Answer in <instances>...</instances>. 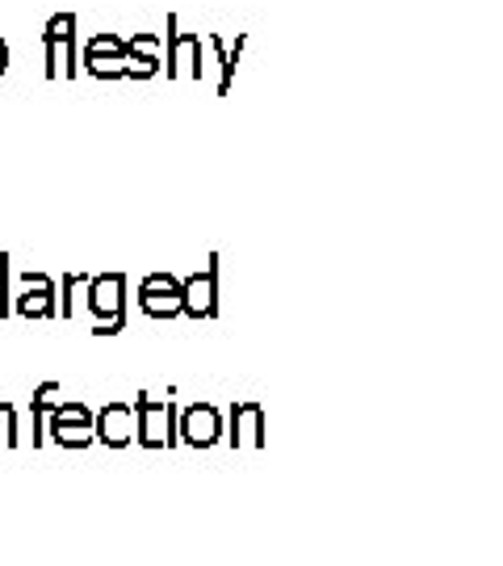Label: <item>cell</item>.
<instances>
[{
	"mask_svg": "<svg viewBox=\"0 0 503 566\" xmlns=\"http://www.w3.org/2000/svg\"><path fill=\"white\" fill-rule=\"evenodd\" d=\"M139 311L156 324H172L181 320V277L172 273H147L139 281Z\"/></svg>",
	"mask_w": 503,
	"mask_h": 566,
	"instance_id": "5b68a950",
	"label": "cell"
},
{
	"mask_svg": "<svg viewBox=\"0 0 503 566\" xmlns=\"http://www.w3.org/2000/svg\"><path fill=\"white\" fill-rule=\"evenodd\" d=\"M4 72H9V43L0 38V76H4Z\"/></svg>",
	"mask_w": 503,
	"mask_h": 566,
	"instance_id": "7402d4cb",
	"label": "cell"
},
{
	"mask_svg": "<svg viewBox=\"0 0 503 566\" xmlns=\"http://www.w3.org/2000/svg\"><path fill=\"white\" fill-rule=\"evenodd\" d=\"M80 26L76 13H55V17H47V26H43V38H72Z\"/></svg>",
	"mask_w": 503,
	"mask_h": 566,
	"instance_id": "ffe728a7",
	"label": "cell"
},
{
	"mask_svg": "<svg viewBox=\"0 0 503 566\" xmlns=\"http://www.w3.org/2000/svg\"><path fill=\"white\" fill-rule=\"evenodd\" d=\"M177 436L189 449H214L223 441V411L214 404H189L177 411Z\"/></svg>",
	"mask_w": 503,
	"mask_h": 566,
	"instance_id": "8992f818",
	"label": "cell"
},
{
	"mask_svg": "<svg viewBox=\"0 0 503 566\" xmlns=\"http://www.w3.org/2000/svg\"><path fill=\"white\" fill-rule=\"evenodd\" d=\"M59 404H63V386H59V382H43V386L34 390V399H29V420H34V449L43 445V420H47V416H51Z\"/></svg>",
	"mask_w": 503,
	"mask_h": 566,
	"instance_id": "8fae6325",
	"label": "cell"
},
{
	"mask_svg": "<svg viewBox=\"0 0 503 566\" xmlns=\"http://www.w3.org/2000/svg\"><path fill=\"white\" fill-rule=\"evenodd\" d=\"M202 47L214 55V68H218V84H214V88H218V97H227L231 84H236V68H239V59H243V47H248V29L236 34V47H227L218 34H206Z\"/></svg>",
	"mask_w": 503,
	"mask_h": 566,
	"instance_id": "30bf717a",
	"label": "cell"
},
{
	"mask_svg": "<svg viewBox=\"0 0 503 566\" xmlns=\"http://www.w3.org/2000/svg\"><path fill=\"white\" fill-rule=\"evenodd\" d=\"M218 256L206 261V269L189 273L181 281V315L202 324V320H218Z\"/></svg>",
	"mask_w": 503,
	"mask_h": 566,
	"instance_id": "277c9868",
	"label": "cell"
},
{
	"mask_svg": "<svg viewBox=\"0 0 503 566\" xmlns=\"http://www.w3.org/2000/svg\"><path fill=\"white\" fill-rule=\"evenodd\" d=\"M13 311H17L22 320H34V324L59 320L51 277H47V273H22V294L13 298Z\"/></svg>",
	"mask_w": 503,
	"mask_h": 566,
	"instance_id": "ba28073f",
	"label": "cell"
},
{
	"mask_svg": "<svg viewBox=\"0 0 503 566\" xmlns=\"http://www.w3.org/2000/svg\"><path fill=\"white\" fill-rule=\"evenodd\" d=\"M93 407L80 404V399H63V404L55 407L51 416H47V424H80V429H93Z\"/></svg>",
	"mask_w": 503,
	"mask_h": 566,
	"instance_id": "5bb4252c",
	"label": "cell"
},
{
	"mask_svg": "<svg viewBox=\"0 0 503 566\" xmlns=\"http://www.w3.org/2000/svg\"><path fill=\"white\" fill-rule=\"evenodd\" d=\"M84 306L93 315V336L127 332V273H93L84 281Z\"/></svg>",
	"mask_w": 503,
	"mask_h": 566,
	"instance_id": "6da1fadb",
	"label": "cell"
},
{
	"mask_svg": "<svg viewBox=\"0 0 503 566\" xmlns=\"http://www.w3.org/2000/svg\"><path fill=\"white\" fill-rule=\"evenodd\" d=\"M265 407L256 399H243V404H231V416L223 424V441L231 449H265Z\"/></svg>",
	"mask_w": 503,
	"mask_h": 566,
	"instance_id": "52a82bcc",
	"label": "cell"
},
{
	"mask_svg": "<svg viewBox=\"0 0 503 566\" xmlns=\"http://www.w3.org/2000/svg\"><path fill=\"white\" fill-rule=\"evenodd\" d=\"M0 445H4V449H17V445H22V436H17V407L4 404V399H0Z\"/></svg>",
	"mask_w": 503,
	"mask_h": 566,
	"instance_id": "ac0fdd59",
	"label": "cell"
},
{
	"mask_svg": "<svg viewBox=\"0 0 503 566\" xmlns=\"http://www.w3.org/2000/svg\"><path fill=\"white\" fill-rule=\"evenodd\" d=\"M88 273H63V281L55 286V306H59V320H72L76 315V290H84Z\"/></svg>",
	"mask_w": 503,
	"mask_h": 566,
	"instance_id": "4fadbf2b",
	"label": "cell"
},
{
	"mask_svg": "<svg viewBox=\"0 0 503 566\" xmlns=\"http://www.w3.org/2000/svg\"><path fill=\"white\" fill-rule=\"evenodd\" d=\"M164 47H168V81H206V63H202V34H193V29H181L177 22V13H168V38H164Z\"/></svg>",
	"mask_w": 503,
	"mask_h": 566,
	"instance_id": "3957f363",
	"label": "cell"
},
{
	"mask_svg": "<svg viewBox=\"0 0 503 566\" xmlns=\"http://www.w3.org/2000/svg\"><path fill=\"white\" fill-rule=\"evenodd\" d=\"M134 441L143 449H177L181 436H177V399H152V395H139L134 399Z\"/></svg>",
	"mask_w": 503,
	"mask_h": 566,
	"instance_id": "7a4b0ae2",
	"label": "cell"
},
{
	"mask_svg": "<svg viewBox=\"0 0 503 566\" xmlns=\"http://www.w3.org/2000/svg\"><path fill=\"white\" fill-rule=\"evenodd\" d=\"M80 68L93 81H127V55H80Z\"/></svg>",
	"mask_w": 503,
	"mask_h": 566,
	"instance_id": "7c38bea8",
	"label": "cell"
},
{
	"mask_svg": "<svg viewBox=\"0 0 503 566\" xmlns=\"http://www.w3.org/2000/svg\"><path fill=\"white\" fill-rule=\"evenodd\" d=\"M80 55H127V38L113 34V29H101V34H93V38L84 43Z\"/></svg>",
	"mask_w": 503,
	"mask_h": 566,
	"instance_id": "e0dca14e",
	"label": "cell"
},
{
	"mask_svg": "<svg viewBox=\"0 0 503 566\" xmlns=\"http://www.w3.org/2000/svg\"><path fill=\"white\" fill-rule=\"evenodd\" d=\"M127 55H134V59H164V34L139 29V34L127 38Z\"/></svg>",
	"mask_w": 503,
	"mask_h": 566,
	"instance_id": "2e32d148",
	"label": "cell"
},
{
	"mask_svg": "<svg viewBox=\"0 0 503 566\" xmlns=\"http://www.w3.org/2000/svg\"><path fill=\"white\" fill-rule=\"evenodd\" d=\"M47 432H51V441L59 449H88V445H97L93 429H80V424H47Z\"/></svg>",
	"mask_w": 503,
	"mask_h": 566,
	"instance_id": "9a60e30c",
	"label": "cell"
},
{
	"mask_svg": "<svg viewBox=\"0 0 503 566\" xmlns=\"http://www.w3.org/2000/svg\"><path fill=\"white\" fill-rule=\"evenodd\" d=\"M164 72V59H134L127 55V81H156Z\"/></svg>",
	"mask_w": 503,
	"mask_h": 566,
	"instance_id": "d6986e66",
	"label": "cell"
},
{
	"mask_svg": "<svg viewBox=\"0 0 503 566\" xmlns=\"http://www.w3.org/2000/svg\"><path fill=\"white\" fill-rule=\"evenodd\" d=\"M9 273H13V265H9V256L0 252V320H4V315H13V298H9Z\"/></svg>",
	"mask_w": 503,
	"mask_h": 566,
	"instance_id": "44dd1931",
	"label": "cell"
},
{
	"mask_svg": "<svg viewBox=\"0 0 503 566\" xmlns=\"http://www.w3.org/2000/svg\"><path fill=\"white\" fill-rule=\"evenodd\" d=\"M93 436L106 449H127L134 441V407L127 399H113L93 416Z\"/></svg>",
	"mask_w": 503,
	"mask_h": 566,
	"instance_id": "9c48e42d",
	"label": "cell"
}]
</instances>
